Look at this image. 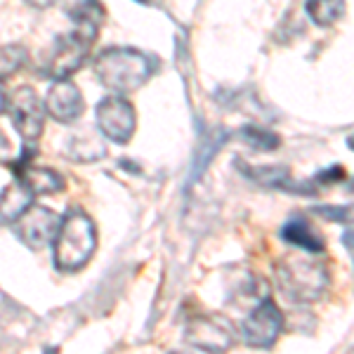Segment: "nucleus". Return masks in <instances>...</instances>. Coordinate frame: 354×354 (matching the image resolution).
Segmentation results:
<instances>
[{
    "label": "nucleus",
    "mask_w": 354,
    "mask_h": 354,
    "mask_svg": "<svg viewBox=\"0 0 354 354\" xmlns=\"http://www.w3.org/2000/svg\"><path fill=\"white\" fill-rule=\"evenodd\" d=\"M97 81L113 95L140 90L153 76V59L133 48H109L95 57Z\"/></svg>",
    "instance_id": "nucleus-1"
},
{
    "label": "nucleus",
    "mask_w": 354,
    "mask_h": 354,
    "mask_svg": "<svg viewBox=\"0 0 354 354\" xmlns=\"http://www.w3.org/2000/svg\"><path fill=\"white\" fill-rule=\"evenodd\" d=\"M97 248V232L88 215L71 210L59 222L55 236V267L62 272H76L85 267Z\"/></svg>",
    "instance_id": "nucleus-2"
},
{
    "label": "nucleus",
    "mask_w": 354,
    "mask_h": 354,
    "mask_svg": "<svg viewBox=\"0 0 354 354\" xmlns=\"http://www.w3.org/2000/svg\"><path fill=\"white\" fill-rule=\"evenodd\" d=\"M277 283L290 300L314 302L328 290L330 277L319 260L286 255L277 265Z\"/></svg>",
    "instance_id": "nucleus-3"
},
{
    "label": "nucleus",
    "mask_w": 354,
    "mask_h": 354,
    "mask_svg": "<svg viewBox=\"0 0 354 354\" xmlns=\"http://www.w3.org/2000/svg\"><path fill=\"white\" fill-rule=\"evenodd\" d=\"M97 41V31L93 28L76 26L71 33L59 36L50 50L48 59H45V76L55 78V81H64L73 71H78L81 64L88 59L90 48Z\"/></svg>",
    "instance_id": "nucleus-4"
},
{
    "label": "nucleus",
    "mask_w": 354,
    "mask_h": 354,
    "mask_svg": "<svg viewBox=\"0 0 354 354\" xmlns=\"http://www.w3.org/2000/svg\"><path fill=\"white\" fill-rule=\"evenodd\" d=\"M283 328V314L272 298H265L241 322V340L248 347L270 350Z\"/></svg>",
    "instance_id": "nucleus-5"
},
{
    "label": "nucleus",
    "mask_w": 354,
    "mask_h": 354,
    "mask_svg": "<svg viewBox=\"0 0 354 354\" xmlns=\"http://www.w3.org/2000/svg\"><path fill=\"white\" fill-rule=\"evenodd\" d=\"M95 121L100 133L106 140L116 142V145H125L135 133V109L128 100L123 97H106L97 104Z\"/></svg>",
    "instance_id": "nucleus-6"
},
{
    "label": "nucleus",
    "mask_w": 354,
    "mask_h": 354,
    "mask_svg": "<svg viewBox=\"0 0 354 354\" xmlns=\"http://www.w3.org/2000/svg\"><path fill=\"white\" fill-rule=\"evenodd\" d=\"M8 113L26 142H33L41 137L45 123V106L41 97L33 93V88H28V85L17 88L8 100Z\"/></svg>",
    "instance_id": "nucleus-7"
},
{
    "label": "nucleus",
    "mask_w": 354,
    "mask_h": 354,
    "mask_svg": "<svg viewBox=\"0 0 354 354\" xmlns=\"http://www.w3.org/2000/svg\"><path fill=\"white\" fill-rule=\"evenodd\" d=\"M59 222L62 218L55 210L43 208V205H28L24 213H21V218L17 220L15 232L26 245H31V248H43V245H48L50 241H55Z\"/></svg>",
    "instance_id": "nucleus-8"
},
{
    "label": "nucleus",
    "mask_w": 354,
    "mask_h": 354,
    "mask_svg": "<svg viewBox=\"0 0 354 354\" xmlns=\"http://www.w3.org/2000/svg\"><path fill=\"white\" fill-rule=\"evenodd\" d=\"M187 340L198 350L208 352H225L227 347H232V330L227 324H222L215 317H196L187 326Z\"/></svg>",
    "instance_id": "nucleus-9"
},
{
    "label": "nucleus",
    "mask_w": 354,
    "mask_h": 354,
    "mask_svg": "<svg viewBox=\"0 0 354 354\" xmlns=\"http://www.w3.org/2000/svg\"><path fill=\"white\" fill-rule=\"evenodd\" d=\"M83 106L85 102L81 90L73 83H68L66 78L57 81L48 93V100H45V111L59 123H73L83 113Z\"/></svg>",
    "instance_id": "nucleus-10"
},
{
    "label": "nucleus",
    "mask_w": 354,
    "mask_h": 354,
    "mask_svg": "<svg viewBox=\"0 0 354 354\" xmlns=\"http://www.w3.org/2000/svg\"><path fill=\"white\" fill-rule=\"evenodd\" d=\"M24 137L19 128L10 118V113L0 111V163L3 165H19L24 163Z\"/></svg>",
    "instance_id": "nucleus-11"
},
{
    "label": "nucleus",
    "mask_w": 354,
    "mask_h": 354,
    "mask_svg": "<svg viewBox=\"0 0 354 354\" xmlns=\"http://www.w3.org/2000/svg\"><path fill=\"white\" fill-rule=\"evenodd\" d=\"M281 239L293 245H298L300 250L312 253V255H317L324 250V239L319 236V234L312 230L310 222L305 218H300V215H293V218L281 227Z\"/></svg>",
    "instance_id": "nucleus-12"
},
{
    "label": "nucleus",
    "mask_w": 354,
    "mask_h": 354,
    "mask_svg": "<svg viewBox=\"0 0 354 354\" xmlns=\"http://www.w3.org/2000/svg\"><path fill=\"white\" fill-rule=\"evenodd\" d=\"M19 180L28 187L31 194H55L64 189V177H62L57 170L43 168V165H28L26 161L21 163L19 170Z\"/></svg>",
    "instance_id": "nucleus-13"
},
{
    "label": "nucleus",
    "mask_w": 354,
    "mask_h": 354,
    "mask_svg": "<svg viewBox=\"0 0 354 354\" xmlns=\"http://www.w3.org/2000/svg\"><path fill=\"white\" fill-rule=\"evenodd\" d=\"M31 196L28 187L21 180L12 182L10 187H5L0 194V225H12L21 218V213L31 205Z\"/></svg>",
    "instance_id": "nucleus-14"
},
{
    "label": "nucleus",
    "mask_w": 354,
    "mask_h": 354,
    "mask_svg": "<svg viewBox=\"0 0 354 354\" xmlns=\"http://www.w3.org/2000/svg\"><path fill=\"white\" fill-rule=\"evenodd\" d=\"M225 142H227V133H225V130H220V128L210 130V133L203 137L196 153H194V163H192L189 177H187V180H189V185H194V182H196L198 177L205 173V168H208L210 161L215 158V153L222 149V145H225Z\"/></svg>",
    "instance_id": "nucleus-15"
},
{
    "label": "nucleus",
    "mask_w": 354,
    "mask_h": 354,
    "mask_svg": "<svg viewBox=\"0 0 354 354\" xmlns=\"http://www.w3.org/2000/svg\"><path fill=\"white\" fill-rule=\"evenodd\" d=\"M64 12L76 21V26L100 31L104 21V8L100 0H64Z\"/></svg>",
    "instance_id": "nucleus-16"
},
{
    "label": "nucleus",
    "mask_w": 354,
    "mask_h": 354,
    "mask_svg": "<svg viewBox=\"0 0 354 354\" xmlns=\"http://www.w3.org/2000/svg\"><path fill=\"white\" fill-rule=\"evenodd\" d=\"M305 12L317 26H333L345 15V0H307Z\"/></svg>",
    "instance_id": "nucleus-17"
},
{
    "label": "nucleus",
    "mask_w": 354,
    "mask_h": 354,
    "mask_svg": "<svg viewBox=\"0 0 354 354\" xmlns=\"http://www.w3.org/2000/svg\"><path fill=\"white\" fill-rule=\"evenodd\" d=\"M241 137L255 151H277L281 147V137L274 130L260 128V125H245V128H241Z\"/></svg>",
    "instance_id": "nucleus-18"
},
{
    "label": "nucleus",
    "mask_w": 354,
    "mask_h": 354,
    "mask_svg": "<svg viewBox=\"0 0 354 354\" xmlns=\"http://www.w3.org/2000/svg\"><path fill=\"white\" fill-rule=\"evenodd\" d=\"M28 62V53L21 45H3L0 48V78L12 76Z\"/></svg>",
    "instance_id": "nucleus-19"
},
{
    "label": "nucleus",
    "mask_w": 354,
    "mask_h": 354,
    "mask_svg": "<svg viewBox=\"0 0 354 354\" xmlns=\"http://www.w3.org/2000/svg\"><path fill=\"white\" fill-rule=\"evenodd\" d=\"M312 213L326 222L354 225V205H314Z\"/></svg>",
    "instance_id": "nucleus-20"
},
{
    "label": "nucleus",
    "mask_w": 354,
    "mask_h": 354,
    "mask_svg": "<svg viewBox=\"0 0 354 354\" xmlns=\"http://www.w3.org/2000/svg\"><path fill=\"white\" fill-rule=\"evenodd\" d=\"M342 180H345V168L330 165V168L314 175L312 182H314V187H328V185H335V182H342Z\"/></svg>",
    "instance_id": "nucleus-21"
},
{
    "label": "nucleus",
    "mask_w": 354,
    "mask_h": 354,
    "mask_svg": "<svg viewBox=\"0 0 354 354\" xmlns=\"http://www.w3.org/2000/svg\"><path fill=\"white\" fill-rule=\"evenodd\" d=\"M340 241H342V245L347 248V253H350V258H352V265H354V230H347V232L340 236Z\"/></svg>",
    "instance_id": "nucleus-22"
},
{
    "label": "nucleus",
    "mask_w": 354,
    "mask_h": 354,
    "mask_svg": "<svg viewBox=\"0 0 354 354\" xmlns=\"http://www.w3.org/2000/svg\"><path fill=\"white\" fill-rule=\"evenodd\" d=\"M31 8H38V10H45V8H53L55 3H59V0H26Z\"/></svg>",
    "instance_id": "nucleus-23"
},
{
    "label": "nucleus",
    "mask_w": 354,
    "mask_h": 354,
    "mask_svg": "<svg viewBox=\"0 0 354 354\" xmlns=\"http://www.w3.org/2000/svg\"><path fill=\"white\" fill-rule=\"evenodd\" d=\"M5 106V88H3V78H0V111Z\"/></svg>",
    "instance_id": "nucleus-24"
},
{
    "label": "nucleus",
    "mask_w": 354,
    "mask_h": 354,
    "mask_svg": "<svg viewBox=\"0 0 354 354\" xmlns=\"http://www.w3.org/2000/svg\"><path fill=\"white\" fill-rule=\"evenodd\" d=\"M347 147H350V149L354 151V135L350 137V140H347Z\"/></svg>",
    "instance_id": "nucleus-25"
},
{
    "label": "nucleus",
    "mask_w": 354,
    "mask_h": 354,
    "mask_svg": "<svg viewBox=\"0 0 354 354\" xmlns=\"http://www.w3.org/2000/svg\"><path fill=\"white\" fill-rule=\"evenodd\" d=\"M350 192H354V180H352V185H350Z\"/></svg>",
    "instance_id": "nucleus-26"
},
{
    "label": "nucleus",
    "mask_w": 354,
    "mask_h": 354,
    "mask_svg": "<svg viewBox=\"0 0 354 354\" xmlns=\"http://www.w3.org/2000/svg\"><path fill=\"white\" fill-rule=\"evenodd\" d=\"M137 3H149V0H137Z\"/></svg>",
    "instance_id": "nucleus-27"
}]
</instances>
